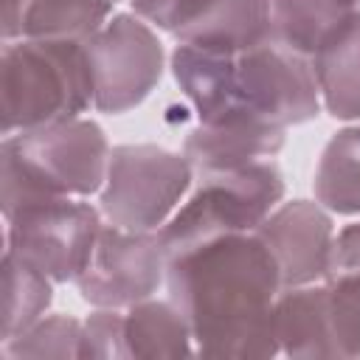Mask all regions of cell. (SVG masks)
<instances>
[{
	"label": "cell",
	"instance_id": "6da1fadb",
	"mask_svg": "<svg viewBox=\"0 0 360 360\" xmlns=\"http://www.w3.org/2000/svg\"><path fill=\"white\" fill-rule=\"evenodd\" d=\"M169 298L186 315L200 357L281 354L273 309L281 276L259 233H225L166 256Z\"/></svg>",
	"mask_w": 360,
	"mask_h": 360
},
{
	"label": "cell",
	"instance_id": "7a4b0ae2",
	"mask_svg": "<svg viewBox=\"0 0 360 360\" xmlns=\"http://www.w3.org/2000/svg\"><path fill=\"white\" fill-rule=\"evenodd\" d=\"M110 143L90 118H68L48 127L3 135L0 208L3 217L53 197H90L107 180Z\"/></svg>",
	"mask_w": 360,
	"mask_h": 360
},
{
	"label": "cell",
	"instance_id": "3957f363",
	"mask_svg": "<svg viewBox=\"0 0 360 360\" xmlns=\"http://www.w3.org/2000/svg\"><path fill=\"white\" fill-rule=\"evenodd\" d=\"M93 104V70L79 39H17L0 53L3 135L79 118Z\"/></svg>",
	"mask_w": 360,
	"mask_h": 360
},
{
	"label": "cell",
	"instance_id": "277c9868",
	"mask_svg": "<svg viewBox=\"0 0 360 360\" xmlns=\"http://www.w3.org/2000/svg\"><path fill=\"white\" fill-rule=\"evenodd\" d=\"M194 180L191 197L158 231L166 256L225 233H253L276 211L287 188L276 160L200 174Z\"/></svg>",
	"mask_w": 360,
	"mask_h": 360
},
{
	"label": "cell",
	"instance_id": "5b68a950",
	"mask_svg": "<svg viewBox=\"0 0 360 360\" xmlns=\"http://www.w3.org/2000/svg\"><path fill=\"white\" fill-rule=\"evenodd\" d=\"M191 183L194 169L183 152L155 143H121L110 152L98 208L118 228L158 233L180 208Z\"/></svg>",
	"mask_w": 360,
	"mask_h": 360
},
{
	"label": "cell",
	"instance_id": "8992f818",
	"mask_svg": "<svg viewBox=\"0 0 360 360\" xmlns=\"http://www.w3.org/2000/svg\"><path fill=\"white\" fill-rule=\"evenodd\" d=\"M101 217L84 197L39 200L3 217L6 248L56 284L76 281L93 256Z\"/></svg>",
	"mask_w": 360,
	"mask_h": 360
},
{
	"label": "cell",
	"instance_id": "52a82bcc",
	"mask_svg": "<svg viewBox=\"0 0 360 360\" xmlns=\"http://www.w3.org/2000/svg\"><path fill=\"white\" fill-rule=\"evenodd\" d=\"M93 107L107 115L135 110L163 76V45L155 28L132 14H112L87 42Z\"/></svg>",
	"mask_w": 360,
	"mask_h": 360
},
{
	"label": "cell",
	"instance_id": "ba28073f",
	"mask_svg": "<svg viewBox=\"0 0 360 360\" xmlns=\"http://www.w3.org/2000/svg\"><path fill=\"white\" fill-rule=\"evenodd\" d=\"M236 104L245 115L278 129L318 118L321 90L312 62L273 37L236 53Z\"/></svg>",
	"mask_w": 360,
	"mask_h": 360
},
{
	"label": "cell",
	"instance_id": "9c48e42d",
	"mask_svg": "<svg viewBox=\"0 0 360 360\" xmlns=\"http://www.w3.org/2000/svg\"><path fill=\"white\" fill-rule=\"evenodd\" d=\"M163 278L166 250L158 233L127 231L104 222L93 256L76 278V287L90 307L127 309L152 298Z\"/></svg>",
	"mask_w": 360,
	"mask_h": 360
},
{
	"label": "cell",
	"instance_id": "30bf717a",
	"mask_svg": "<svg viewBox=\"0 0 360 360\" xmlns=\"http://www.w3.org/2000/svg\"><path fill=\"white\" fill-rule=\"evenodd\" d=\"M256 233L273 253L284 290L318 284L329 276L335 225L318 200L278 202Z\"/></svg>",
	"mask_w": 360,
	"mask_h": 360
},
{
	"label": "cell",
	"instance_id": "8fae6325",
	"mask_svg": "<svg viewBox=\"0 0 360 360\" xmlns=\"http://www.w3.org/2000/svg\"><path fill=\"white\" fill-rule=\"evenodd\" d=\"M281 146L284 129L250 115H233L214 124H197L183 141V155L191 163L194 177H200L273 160Z\"/></svg>",
	"mask_w": 360,
	"mask_h": 360
},
{
	"label": "cell",
	"instance_id": "7c38bea8",
	"mask_svg": "<svg viewBox=\"0 0 360 360\" xmlns=\"http://www.w3.org/2000/svg\"><path fill=\"white\" fill-rule=\"evenodd\" d=\"M273 0H197L172 34L180 45L236 56L270 39Z\"/></svg>",
	"mask_w": 360,
	"mask_h": 360
},
{
	"label": "cell",
	"instance_id": "4fadbf2b",
	"mask_svg": "<svg viewBox=\"0 0 360 360\" xmlns=\"http://www.w3.org/2000/svg\"><path fill=\"white\" fill-rule=\"evenodd\" d=\"M112 0H0L3 42L79 39L87 42L110 17Z\"/></svg>",
	"mask_w": 360,
	"mask_h": 360
},
{
	"label": "cell",
	"instance_id": "5bb4252c",
	"mask_svg": "<svg viewBox=\"0 0 360 360\" xmlns=\"http://www.w3.org/2000/svg\"><path fill=\"white\" fill-rule=\"evenodd\" d=\"M172 73L194 107L200 124L245 115L236 104V56L180 45L172 51ZM253 118V115H250Z\"/></svg>",
	"mask_w": 360,
	"mask_h": 360
},
{
	"label": "cell",
	"instance_id": "9a60e30c",
	"mask_svg": "<svg viewBox=\"0 0 360 360\" xmlns=\"http://www.w3.org/2000/svg\"><path fill=\"white\" fill-rule=\"evenodd\" d=\"M278 349L287 357H338L329 307H326V284H304L287 287L276 298L273 309Z\"/></svg>",
	"mask_w": 360,
	"mask_h": 360
},
{
	"label": "cell",
	"instance_id": "2e32d148",
	"mask_svg": "<svg viewBox=\"0 0 360 360\" xmlns=\"http://www.w3.org/2000/svg\"><path fill=\"white\" fill-rule=\"evenodd\" d=\"M309 62L323 110L340 121L360 118V8Z\"/></svg>",
	"mask_w": 360,
	"mask_h": 360
},
{
	"label": "cell",
	"instance_id": "e0dca14e",
	"mask_svg": "<svg viewBox=\"0 0 360 360\" xmlns=\"http://www.w3.org/2000/svg\"><path fill=\"white\" fill-rule=\"evenodd\" d=\"M357 11L352 0H273L270 37L312 59Z\"/></svg>",
	"mask_w": 360,
	"mask_h": 360
},
{
	"label": "cell",
	"instance_id": "ac0fdd59",
	"mask_svg": "<svg viewBox=\"0 0 360 360\" xmlns=\"http://www.w3.org/2000/svg\"><path fill=\"white\" fill-rule=\"evenodd\" d=\"M127 357H191L194 335L177 304L146 298L124 309Z\"/></svg>",
	"mask_w": 360,
	"mask_h": 360
},
{
	"label": "cell",
	"instance_id": "d6986e66",
	"mask_svg": "<svg viewBox=\"0 0 360 360\" xmlns=\"http://www.w3.org/2000/svg\"><path fill=\"white\" fill-rule=\"evenodd\" d=\"M312 191L329 214H360V127H343L326 141Z\"/></svg>",
	"mask_w": 360,
	"mask_h": 360
},
{
	"label": "cell",
	"instance_id": "ffe728a7",
	"mask_svg": "<svg viewBox=\"0 0 360 360\" xmlns=\"http://www.w3.org/2000/svg\"><path fill=\"white\" fill-rule=\"evenodd\" d=\"M51 284L53 281L45 273L22 262L8 248L3 250V343L45 318V309L53 301Z\"/></svg>",
	"mask_w": 360,
	"mask_h": 360
},
{
	"label": "cell",
	"instance_id": "44dd1931",
	"mask_svg": "<svg viewBox=\"0 0 360 360\" xmlns=\"http://www.w3.org/2000/svg\"><path fill=\"white\" fill-rule=\"evenodd\" d=\"M82 340H84V321L70 315H45L22 335L6 340L0 354L8 360L22 357H76L82 360Z\"/></svg>",
	"mask_w": 360,
	"mask_h": 360
},
{
	"label": "cell",
	"instance_id": "7402d4cb",
	"mask_svg": "<svg viewBox=\"0 0 360 360\" xmlns=\"http://www.w3.org/2000/svg\"><path fill=\"white\" fill-rule=\"evenodd\" d=\"M323 284L338 357H360V270L329 273Z\"/></svg>",
	"mask_w": 360,
	"mask_h": 360
},
{
	"label": "cell",
	"instance_id": "603a6c76",
	"mask_svg": "<svg viewBox=\"0 0 360 360\" xmlns=\"http://www.w3.org/2000/svg\"><path fill=\"white\" fill-rule=\"evenodd\" d=\"M98 357V360H112V357H127L124 352V309H104L96 307L84 318V340H82V360Z\"/></svg>",
	"mask_w": 360,
	"mask_h": 360
},
{
	"label": "cell",
	"instance_id": "cb8c5ba5",
	"mask_svg": "<svg viewBox=\"0 0 360 360\" xmlns=\"http://www.w3.org/2000/svg\"><path fill=\"white\" fill-rule=\"evenodd\" d=\"M129 3L141 20H146L160 31L174 34L197 0H129Z\"/></svg>",
	"mask_w": 360,
	"mask_h": 360
},
{
	"label": "cell",
	"instance_id": "d4e9b609",
	"mask_svg": "<svg viewBox=\"0 0 360 360\" xmlns=\"http://www.w3.org/2000/svg\"><path fill=\"white\" fill-rule=\"evenodd\" d=\"M352 270H360V222H352L343 231H338L332 248L329 273H352Z\"/></svg>",
	"mask_w": 360,
	"mask_h": 360
},
{
	"label": "cell",
	"instance_id": "484cf974",
	"mask_svg": "<svg viewBox=\"0 0 360 360\" xmlns=\"http://www.w3.org/2000/svg\"><path fill=\"white\" fill-rule=\"evenodd\" d=\"M352 3H354V6H357V8H360V0H352Z\"/></svg>",
	"mask_w": 360,
	"mask_h": 360
},
{
	"label": "cell",
	"instance_id": "4316f807",
	"mask_svg": "<svg viewBox=\"0 0 360 360\" xmlns=\"http://www.w3.org/2000/svg\"><path fill=\"white\" fill-rule=\"evenodd\" d=\"M112 3H121V0H112Z\"/></svg>",
	"mask_w": 360,
	"mask_h": 360
}]
</instances>
